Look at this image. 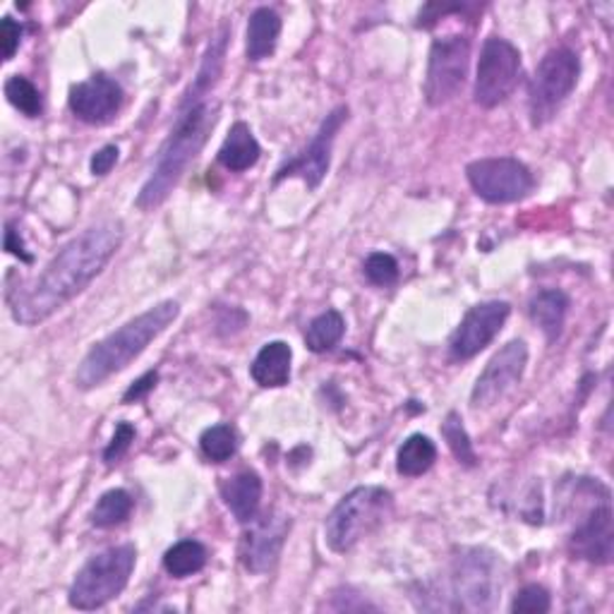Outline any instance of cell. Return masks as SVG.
Returning <instances> with one entry per match:
<instances>
[{"instance_id":"1","label":"cell","mask_w":614,"mask_h":614,"mask_svg":"<svg viewBox=\"0 0 614 614\" xmlns=\"http://www.w3.org/2000/svg\"><path fill=\"white\" fill-rule=\"evenodd\" d=\"M122 236H126L122 224L113 219L82 230L46 265L32 286L18 290V296L10 298L12 317L24 327H34L56 315L111 263Z\"/></svg>"},{"instance_id":"2","label":"cell","mask_w":614,"mask_h":614,"mask_svg":"<svg viewBox=\"0 0 614 614\" xmlns=\"http://www.w3.org/2000/svg\"><path fill=\"white\" fill-rule=\"evenodd\" d=\"M219 120V103L209 99H182L174 130L168 132L161 145L157 161H154L151 174L135 199V207L151 211L161 207L180 178L188 174L190 164L199 157V151L207 145L209 135Z\"/></svg>"},{"instance_id":"3","label":"cell","mask_w":614,"mask_h":614,"mask_svg":"<svg viewBox=\"0 0 614 614\" xmlns=\"http://www.w3.org/2000/svg\"><path fill=\"white\" fill-rule=\"evenodd\" d=\"M180 315V305L176 300H164L149 307L147 313L126 321L120 329L106 336L99 344L89 348L77 367L75 382L80 389H95L109 377L126 370V367L142 356L147 346L174 325Z\"/></svg>"},{"instance_id":"4","label":"cell","mask_w":614,"mask_h":614,"mask_svg":"<svg viewBox=\"0 0 614 614\" xmlns=\"http://www.w3.org/2000/svg\"><path fill=\"white\" fill-rule=\"evenodd\" d=\"M394 512V495L389 489L377 485H363L350 489V493L334 506L327 516L325 535L327 545L344 555L356 547L363 537L373 535L384 526Z\"/></svg>"},{"instance_id":"5","label":"cell","mask_w":614,"mask_h":614,"mask_svg":"<svg viewBox=\"0 0 614 614\" xmlns=\"http://www.w3.org/2000/svg\"><path fill=\"white\" fill-rule=\"evenodd\" d=\"M137 562L132 545H118L99 552L77 572L68 601L75 610H99L126 591Z\"/></svg>"},{"instance_id":"6","label":"cell","mask_w":614,"mask_h":614,"mask_svg":"<svg viewBox=\"0 0 614 614\" xmlns=\"http://www.w3.org/2000/svg\"><path fill=\"white\" fill-rule=\"evenodd\" d=\"M581 75V60L572 49H552L535 68L528 85V113L533 128H543L572 97Z\"/></svg>"},{"instance_id":"7","label":"cell","mask_w":614,"mask_h":614,"mask_svg":"<svg viewBox=\"0 0 614 614\" xmlns=\"http://www.w3.org/2000/svg\"><path fill=\"white\" fill-rule=\"evenodd\" d=\"M521 77V53L512 41L489 37L483 43L473 99L483 109H495L514 95Z\"/></svg>"},{"instance_id":"8","label":"cell","mask_w":614,"mask_h":614,"mask_svg":"<svg viewBox=\"0 0 614 614\" xmlns=\"http://www.w3.org/2000/svg\"><path fill=\"white\" fill-rule=\"evenodd\" d=\"M502 591L499 562L487 549H466L454 564V597L458 610H495Z\"/></svg>"},{"instance_id":"9","label":"cell","mask_w":614,"mask_h":614,"mask_svg":"<svg viewBox=\"0 0 614 614\" xmlns=\"http://www.w3.org/2000/svg\"><path fill=\"white\" fill-rule=\"evenodd\" d=\"M471 63V41L449 34L433 41L425 75V101L429 106L449 103L466 85Z\"/></svg>"},{"instance_id":"10","label":"cell","mask_w":614,"mask_h":614,"mask_svg":"<svg viewBox=\"0 0 614 614\" xmlns=\"http://www.w3.org/2000/svg\"><path fill=\"white\" fill-rule=\"evenodd\" d=\"M466 178L475 195L489 205H512L533 192L535 178L526 164L512 157L478 159L466 166Z\"/></svg>"},{"instance_id":"11","label":"cell","mask_w":614,"mask_h":614,"mask_svg":"<svg viewBox=\"0 0 614 614\" xmlns=\"http://www.w3.org/2000/svg\"><path fill=\"white\" fill-rule=\"evenodd\" d=\"M526 365H528L526 341L514 339L504 348H499L485 365L478 382H475V387L471 392V408L485 410L497 406L502 398L516 387L521 377H524Z\"/></svg>"},{"instance_id":"12","label":"cell","mask_w":614,"mask_h":614,"mask_svg":"<svg viewBox=\"0 0 614 614\" xmlns=\"http://www.w3.org/2000/svg\"><path fill=\"white\" fill-rule=\"evenodd\" d=\"M348 118V109L346 106H339V109H334L325 122H321L317 135L313 137V142L305 147V151L300 157H296L290 164L281 166L279 174L274 176V182H281L284 178H303L305 186L310 190H317L319 182L325 180L329 164H331V149H334V140L336 135H339L341 126Z\"/></svg>"},{"instance_id":"13","label":"cell","mask_w":614,"mask_h":614,"mask_svg":"<svg viewBox=\"0 0 614 614\" xmlns=\"http://www.w3.org/2000/svg\"><path fill=\"white\" fill-rule=\"evenodd\" d=\"M509 315L512 305L504 300H487L471 307L449 341L452 356L456 360H471L478 356L483 348L495 341V336L502 331Z\"/></svg>"},{"instance_id":"14","label":"cell","mask_w":614,"mask_h":614,"mask_svg":"<svg viewBox=\"0 0 614 614\" xmlns=\"http://www.w3.org/2000/svg\"><path fill=\"white\" fill-rule=\"evenodd\" d=\"M290 531V518L286 516H265L250 521V531L242 535L240 559L245 570L252 574L271 572L281 557L286 535Z\"/></svg>"},{"instance_id":"15","label":"cell","mask_w":614,"mask_h":614,"mask_svg":"<svg viewBox=\"0 0 614 614\" xmlns=\"http://www.w3.org/2000/svg\"><path fill=\"white\" fill-rule=\"evenodd\" d=\"M122 87L109 75H95L87 82L75 85L70 89L68 106L70 111L87 126H106L122 109Z\"/></svg>"},{"instance_id":"16","label":"cell","mask_w":614,"mask_h":614,"mask_svg":"<svg viewBox=\"0 0 614 614\" xmlns=\"http://www.w3.org/2000/svg\"><path fill=\"white\" fill-rule=\"evenodd\" d=\"M572 555L578 559H586L591 564H610L614 552V531H612V509L610 497L597 499L581 524L570 537Z\"/></svg>"},{"instance_id":"17","label":"cell","mask_w":614,"mask_h":614,"mask_svg":"<svg viewBox=\"0 0 614 614\" xmlns=\"http://www.w3.org/2000/svg\"><path fill=\"white\" fill-rule=\"evenodd\" d=\"M221 497L240 524H250L263 504V478L255 471H242L221 485Z\"/></svg>"},{"instance_id":"18","label":"cell","mask_w":614,"mask_h":614,"mask_svg":"<svg viewBox=\"0 0 614 614\" xmlns=\"http://www.w3.org/2000/svg\"><path fill=\"white\" fill-rule=\"evenodd\" d=\"M290 360H294L290 346L286 341H271L257 353L250 365V375L265 389L286 387L290 379Z\"/></svg>"},{"instance_id":"19","label":"cell","mask_w":614,"mask_h":614,"mask_svg":"<svg viewBox=\"0 0 614 614\" xmlns=\"http://www.w3.org/2000/svg\"><path fill=\"white\" fill-rule=\"evenodd\" d=\"M570 296L559 288H547L537 294L531 305H528V315L535 321L541 331L545 334L547 341H557L564 329V319L566 313H570Z\"/></svg>"},{"instance_id":"20","label":"cell","mask_w":614,"mask_h":614,"mask_svg":"<svg viewBox=\"0 0 614 614\" xmlns=\"http://www.w3.org/2000/svg\"><path fill=\"white\" fill-rule=\"evenodd\" d=\"M259 154H263V147H259L250 126H245V122H236V126L228 130L226 140L219 149V164L224 168H228V171L242 174L259 161Z\"/></svg>"},{"instance_id":"21","label":"cell","mask_w":614,"mask_h":614,"mask_svg":"<svg viewBox=\"0 0 614 614\" xmlns=\"http://www.w3.org/2000/svg\"><path fill=\"white\" fill-rule=\"evenodd\" d=\"M281 37V18L271 8H257L248 22V60L259 63L276 51Z\"/></svg>"},{"instance_id":"22","label":"cell","mask_w":614,"mask_h":614,"mask_svg":"<svg viewBox=\"0 0 614 614\" xmlns=\"http://www.w3.org/2000/svg\"><path fill=\"white\" fill-rule=\"evenodd\" d=\"M226 46H228V29H221V32L211 39L209 49L202 58V66H199L195 80L190 85V89L186 91V97L182 99H207L209 91L217 87L219 77L224 72V60H226Z\"/></svg>"},{"instance_id":"23","label":"cell","mask_w":614,"mask_h":614,"mask_svg":"<svg viewBox=\"0 0 614 614\" xmlns=\"http://www.w3.org/2000/svg\"><path fill=\"white\" fill-rule=\"evenodd\" d=\"M437 460L435 442L425 435H410L396 454V471L406 475V478H418L427 473Z\"/></svg>"},{"instance_id":"24","label":"cell","mask_w":614,"mask_h":614,"mask_svg":"<svg viewBox=\"0 0 614 614\" xmlns=\"http://www.w3.org/2000/svg\"><path fill=\"white\" fill-rule=\"evenodd\" d=\"M207 564V547L197 541H180L164 555V570L174 578H188L202 572Z\"/></svg>"},{"instance_id":"25","label":"cell","mask_w":614,"mask_h":614,"mask_svg":"<svg viewBox=\"0 0 614 614\" xmlns=\"http://www.w3.org/2000/svg\"><path fill=\"white\" fill-rule=\"evenodd\" d=\"M344 331L346 321L341 313L327 310L310 321V327L305 331V344L313 353H327L344 339Z\"/></svg>"},{"instance_id":"26","label":"cell","mask_w":614,"mask_h":614,"mask_svg":"<svg viewBox=\"0 0 614 614\" xmlns=\"http://www.w3.org/2000/svg\"><path fill=\"white\" fill-rule=\"evenodd\" d=\"M132 497L126 489H109L97 502L95 512H91V524L97 528H113L120 526L122 521H128L132 514Z\"/></svg>"},{"instance_id":"27","label":"cell","mask_w":614,"mask_h":614,"mask_svg":"<svg viewBox=\"0 0 614 614\" xmlns=\"http://www.w3.org/2000/svg\"><path fill=\"white\" fill-rule=\"evenodd\" d=\"M199 449L202 454L214 460V464H224L230 456L238 452V435L230 425H214L205 429L202 437H199Z\"/></svg>"},{"instance_id":"28","label":"cell","mask_w":614,"mask_h":614,"mask_svg":"<svg viewBox=\"0 0 614 614\" xmlns=\"http://www.w3.org/2000/svg\"><path fill=\"white\" fill-rule=\"evenodd\" d=\"M6 97L8 101L24 113L27 118H39L43 111V101H41V91L27 80V77L12 75L6 82Z\"/></svg>"},{"instance_id":"29","label":"cell","mask_w":614,"mask_h":614,"mask_svg":"<svg viewBox=\"0 0 614 614\" xmlns=\"http://www.w3.org/2000/svg\"><path fill=\"white\" fill-rule=\"evenodd\" d=\"M442 435H444V439H447L449 449L456 456L458 464H464L468 468H473L475 464H478V456H475L473 442L466 433L464 420L458 418V413H449L447 420H444V425H442Z\"/></svg>"},{"instance_id":"30","label":"cell","mask_w":614,"mask_h":614,"mask_svg":"<svg viewBox=\"0 0 614 614\" xmlns=\"http://www.w3.org/2000/svg\"><path fill=\"white\" fill-rule=\"evenodd\" d=\"M363 271L367 276V281L375 286H382V288H387L398 281V263L387 252H373L365 259Z\"/></svg>"},{"instance_id":"31","label":"cell","mask_w":614,"mask_h":614,"mask_svg":"<svg viewBox=\"0 0 614 614\" xmlns=\"http://www.w3.org/2000/svg\"><path fill=\"white\" fill-rule=\"evenodd\" d=\"M549 593L543 586H537V583L521 588L512 603V612L516 614H545L549 612Z\"/></svg>"},{"instance_id":"32","label":"cell","mask_w":614,"mask_h":614,"mask_svg":"<svg viewBox=\"0 0 614 614\" xmlns=\"http://www.w3.org/2000/svg\"><path fill=\"white\" fill-rule=\"evenodd\" d=\"M135 442V427L130 425V423H120L118 427H116V435H113V439H111V444H109V447H106V452H103V460H106V464H118V460L122 458V456H126V452L130 449V444Z\"/></svg>"},{"instance_id":"33","label":"cell","mask_w":614,"mask_h":614,"mask_svg":"<svg viewBox=\"0 0 614 614\" xmlns=\"http://www.w3.org/2000/svg\"><path fill=\"white\" fill-rule=\"evenodd\" d=\"M20 39H22L20 22H14L12 18H3V22H0V49H3V60H10L14 51L20 49Z\"/></svg>"},{"instance_id":"34","label":"cell","mask_w":614,"mask_h":614,"mask_svg":"<svg viewBox=\"0 0 614 614\" xmlns=\"http://www.w3.org/2000/svg\"><path fill=\"white\" fill-rule=\"evenodd\" d=\"M118 147L116 145H106L101 147L95 157H91L89 161V168H91V174L95 176H109L111 174V168L118 164Z\"/></svg>"},{"instance_id":"35","label":"cell","mask_w":614,"mask_h":614,"mask_svg":"<svg viewBox=\"0 0 614 614\" xmlns=\"http://www.w3.org/2000/svg\"><path fill=\"white\" fill-rule=\"evenodd\" d=\"M159 382V375L157 373H147L142 375L140 379H137L132 387L126 392V396H122V404H132V402H140L142 396H147L151 389H154V384Z\"/></svg>"},{"instance_id":"36","label":"cell","mask_w":614,"mask_h":614,"mask_svg":"<svg viewBox=\"0 0 614 614\" xmlns=\"http://www.w3.org/2000/svg\"><path fill=\"white\" fill-rule=\"evenodd\" d=\"M6 250L10 255H18L22 263H32V255H27L24 242H22V238H18V230H14L12 226H8V230H6Z\"/></svg>"}]
</instances>
